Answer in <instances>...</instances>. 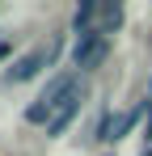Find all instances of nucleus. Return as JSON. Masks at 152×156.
Masks as SVG:
<instances>
[{"label": "nucleus", "mask_w": 152, "mask_h": 156, "mask_svg": "<svg viewBox=\"0 0 152 156\" xmlns=\"http://www.w3.org/2000/svg\"><path fill=\"white\" fill-rule=\"evenodd\" d=\"M80 101H85V84L68 93V101L59 105V110H55V118H51V122H47V135H51V139H55V135H63V131L72 127V118H76V114H80Z\"/></svg>", "instance_id": "39448f33"}, {"label": "nucleus", "mask_w": 152, "mask_h": 156, "mask_svg": "<svg viewBox=\"0 0 152 156\" xmlns=\"http://www.w3.org/2000/svg\"><path fill=\"white\" fill-rule=\"evenodd\" d=\"M139 114H144V110H127V114H101L97 135H93V139H106V144H110V139H123L127 131L139 122Z\"/></svg>", "instance_id": "20e7f679"}, {"label": "nucleus", "mask_w": 152, "mask_h": 156, "mask_svg": "<svg viewBox=\"0 0 152 156\" xmlns=\"http://www.w3.org/2000/svg\"><path fill=\"white\" fill-rule=\"evenodd\" d=\"M55 55H59V42H51V47H30V51L4 72V84H25V80H34L42 68L55 63Z\"/></svg>", "instance_id": "7ed1b4c3"}, {"label": "nucleus", "mask_w": 152, "mask_h": 156, "mask_svg": "<svg viewBox=\"0 0 152 156\" xmlns=\"http://www.w3.org/2000/svg\"><path fill=\"white\" fill-rule=\"evenodd\" d=\"M106 55H110V34H101V30H89V34H80L72 42V68L80 72H93L106 63Z\"/></svg>", "instance_id": "f03ea898"}, {"label": "nucleus", "mask_w": 152, "mask_h": 156, "mask_svg": "<svg viewBox=\"0 0 152 156\" xmlns=\"http://www.w3.org/2000/svg\"><path fill=\"white\" fill-rule=\"evenodd\" d=\"M72 89H80V72H72V68H68V72H55V76L47 80V89L25 105V122H51V118H55V110L68 101V93H72Z\"/></svg>", "instance_id": "f257e3e1"}, {"label": "nucleus", "mask_w": 152, "mask_h": 156, "mask_svg": "<svg viewBox=\"0 0 152 156\" xmlns=\"http://www.w3.org/2000/svg\"><path fill=\"white\" fill-rule=\"evenodd\" d=\"M123 26V4H106V9H101V34H114V30Z\"/></svg>", "instance_id": "0eeeda50"}, {"label": "nucleus", "mask_w": 152, "mask_h": 156, "mask_svg": "<svg viewBox=\"0 0 152 156\" xmlns=\"http://www.w3.org/2000/svg\"><path fill=\"white\" fill-rule=\"evenodd\" d=\"M4 55H9V42H0V59H4Z\"/></svg>", "instance_id": "6e6552de"}, {"label": "nucleus", "mask_w": 152, "mask_h": 156, "mask_svg": "<svg viewBox=\"0 0 152 156\" xmlns=\"http://www.w3.org/2000/svg\"><path fill=\"white\" fill-rule=\"evenodd\" d=\"M93 17H97V4H93V0L76 4V13H72V30H76V38H80V34H89V30H97V26H93Z\"/></svg>", "instance_id": "423d86ee"}]
</instances>
